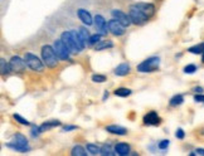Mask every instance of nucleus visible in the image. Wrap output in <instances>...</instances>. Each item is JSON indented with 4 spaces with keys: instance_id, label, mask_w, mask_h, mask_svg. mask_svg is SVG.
<instances>
[{
    "instance_id": "22",
    "label": "nucleus",
    "mask_w": 204,
    "mask_h": 156,
    "mask_svg": "<svg viewBox=\"0 0 204 156\" xmlns=\"http://www.w3.org/2000/svg\"><path fill=\"white\" fill-rule=\"evenodd\" d=\"M72 155L73 156H86L87 155V151L85 150V147L77 145V146H75V147L72 149Z\"/></svg>"
},
{
    "instance_id": "3",
    "label": "nucleus",
    "mask_w": 204,
    "mask_h": 156,
    "mask_svg": "<svg viewBox=\"0 0 204 156\" xmlns=\"http://www.w3.org/2000/svg\"><path fill=\"white\" fill-rule=\"evenodd\" d=\"M159 64H160V58L159 57H150L149 59H146L144 62H141L139 66H137V71L139 72H153L155 69L159 68Z\"/></svg>"
},
{
    "instance_id": "29",
    "label": "nucleus",
    "mask_w": 204,
    "mask_h": 156,
    "mask_svg": "<svg viewBox=\"0 0 204 156\" xmlns=\"http://www.w3.org/2000/svg\"><path fill=\"white\" fill-rule=\"evenodd\" d=\"M80 33H81V35H82V38L85 39V42L86 43H88V41H89V38H91V35H89V32L85 28V27H81L80 28V30H78Z\"/></svg>"
},
{
    "instance_id": "1",
    "label": "nucleus",
    "mask_w": 204,
    "mask_h": 156,
    "mask_svg": "<svg viewBox=\"0 0 204 156\" xmlns=\"http://www.w3.org/2000/svg\"><path fill=\"white\" fill-rule=\"evenodd\" d=\"M42 58H43V62L47 67H55L58 63V55L55 53L54 48L50 46H43L42 48Z\"/></svg>"
},
{
    "instance_id": "9",
    "label": "nucleus",
    "mask_w": 204,
    "mask_h": 156,
    "mask_svg": "<svg viewBox=\"0 0 204 156\" xmlns=\"http://www.w3.org/2000/svg\"><path fill=\"white\" fill-rule=\"evenodd\" d=\"M107 27H108V30L112 33L114 35H122L125 33V27L117 20V19H111L107 23Z\"/></svg>"
},
{
    "instance_id": "12",
    "label": "nucleus",
    "mask_w": 204,
    "mask_h": 156,
    "mask_svg": "<svg viewBox=\"0 0 204 156\" xmlns=\"http://www.w3.org/2000/svg\"><path fill=\"white\" fill-rule=\"evenodd\" d=\"M95 25H96V29L100 34H102V35L107 34L108 27H107V23H106L105 18L102 15H96L95 16Z\"/></svg>"
},
{
    "instance_id": "21",
    "label": "nucleus",
    "mask_w": 204,
    "mask_h": 156,
    "mask_svg": "<svg viewBox=\"0 0 204 156\" xmlns=\"http://www.w3.org/2000/svg\"><path fill=\"white\" fill-rule=\"evenodd\" d=\"M0 66H2V68H0V72H2V74H3V76L8 74V73L11 71L10 64H9V63H7V61L4 59V58H2V59H0Z\"/></svg>"
},
{
    "instance_id": "15",
    "label": "nucleus",
    "mask_w": 204,
    "mask_h": 156,
    "mask_svg": "<svg viewBox=\"0 0 204 156\" xmlns=\"http://www.w3.org/2000/svg\"><path fill=\"white\" fill-rule=\"evenodd\" d=\"M71 33H72V35H73V39H75V43H76L78 50H80V52L83 50V48H85V46H86V42H85V39L82 38L81 33L77 32V30H71Z\"/></svg>"
},
{
    "instance_id": "14",
    "label": "nucleus",
    "mask_w": 204,
    "mask_h": 156,
    "mask_svg": "<svg viewBox=\"0 0 204 156\" xmlns=\"http://www.w3.org/2000/svg\"><path fill=\"white\" fill-rule=\"evenodd\" d=\"M77 15H78V18L81 19V22H82L83 24H86V25H91L92 23H93L91 14H89L87 10H85V9H78Z\"/></svg>"
},
{
    "instance_id": "25",
    "label": "nucleus",
    "mask_w": 204,
    "mask_h": 156,
    "mask_svg": "<svg viewBox=\"0 0 204 156\" xmlns=\"http://www.w3.org/2000/svg\"><path fill=\"white\" fill-rule=\"evenodd\" d=\"M116 154V151L112 150V147H111L110 145H105L101 147V155H108V156H114Z\"/></svg>"
},
{
    "instance_id": "2",
    "label": "nucleus",
    "mask_w": 204,
    "mask_h": 156,
    "mask_svg": "<svg viewBox=\"0 0 204 156\" xmlns=\"http://www.w3.org/2000/svg\"><path fill=\"white\" fill-rule=\"evenodd\" d=\"M7 147H10L13 150L24 152V151H27L29 149V145H28V140H27V137L24 135L16 133V135H14L13 140L7 144Z\"/></svg>"
},
{
    "instance_id": "19",
    "label": "nucleus",
    "mask_w": 204,
    "mask_h": 156,
    "mask_svg": "<svg viewBox=\"0 0 204 156\" xmlns=\"http://www.w3.org/2000/svg\"><path fill=\"white\" fill-rule=\"evenodd\" d=\"M127 73H130V66L127 63H121L115 69V74L116 76H126Z\"/></svg>"
},
{
    "instance_id": "11",
    "label": "nucleus",
    "mask_w": 204,
    "mask_h": 156,
    "mask_svg": "<svg viewBox=\"0 0 204 156\" xmlns=\"http://www.w3.org/2000/svg\"><path fill=\"white\" fill-rule=\"evenodd\" d=\"M112 16H115V19H117V20L125 27H130V24H131V18H130V15L127 16L125 13H122L121 10H112Z\"/></svg>"
},
{
    "instance_id": "27",
    "label": "nucleus",
    "mask_w": 204,
    "mask_h": 156,
    "mask_svg": "<svg viewBox=\"0 0 204 156\" xmlns=\"http://www.w3.org/2000/svg\"><path fill=\"white\" fill-rule=\"evenodd\" d=\"M101 35H102V34H100V33L91 35L89 41H88V44H89V46H96L98 42H101Z\"/></svg>"
},
{
    "instance_id": "31",
    "label": "nucleus",
    "mask_w": 204,
    "mask_h": 156,
    "mask_svg": "<svg viewBox=\"0 0 204 156\" xmlns=\"http://www.w3.org/2000/svg\"><path fill=\"white\" fill-rule=\"evenodd\" d=\"M92 81L96 83H103L106 81V77L103 74H93L92 76Z\"/></svg>"
},
{
    "instance_id": "4",
    "label": "nucleus",
    "mask_w": 204,
    "mask_h": 156,
    "mask_svg": "<svg viewBox=\"0 0 204 156\" xmlns=\"http://www.w3.org/2000/svg\"><path fill=\"white\" fill-rule=\"evenodd\" d=\"M24 59H25V62H27V64H28V67L30 69H33L35 72H42L43 71V68H44V64L43 63L44 62H42L35 54H33V53H25Z\"/></svg>"
},
{
    "instance_id": "8",
    "label": "nucleus",
    "mask_w": 204,
    "mask_h": 156,
    "mask_svg": "<svg viewBox=\"0 0 204 156\" xmlns=\"http://www.w3.org/2000/svg\"><path fill=\"white\" fill-rule=\"evenodd\" d=\"M61 39H62V42L64 43V46L69 49L71 53H78V52H80L78 48H77V46H76V43H75V39H73V35H72L71 30H69V32L62 33Z\"/></svg>"
},
{
    "instance_id": "17",
    "label": "nucleus",
    "mask_w": 204,
    "mask_h": 156,
    "mask_svg": "<svg viewBox=\"0 0 204 156\" xmlns=\"http://www.w3.org/2000/svg\"><path fill=\"white\" fill-rule=\"evenodd\" d=\"M115 151H116V154L125 156V155H128L130 154V146L127 144H125V142H119L115 146Z\"/></svg>"
},
{
    "instance_id": "36",
    "label": "nucleus",
    "mask_w": 204,
    "mask_h": 156,
    "mask_svg": "<svg viewBox=\"0 0 204 156\" xmlns=\"http://www.w3.org/2000/svg\"><path fill=\"white\" fill-rule=\"evenodd\" d=\"M73 130H77V126H75V125H66L63 127V131H73Z\"/></svg>"
},
{
    "instance_id": "13",
    "label": "nucleus",
    "mask_w": 204,
    "mask_h": 156,
    "mask_svg": "<svg viewBox=\"0 0 204 156\" xmlns=\"http://www.w3.org/2000/svg\"><path fill=\"white\" fill-rule=\"evenodd\" d=\"M144 124L145 125H150V126H156L160 124V119H159V116L156 112L151 111L149 113H146L144 116Z\"/></svg>"
},
{
    "instance_id": "10",
    "label": "nucleus",
    "mask_w": 204,
    "mask_h": 156,
    "mask_svg": "<svg viewBox=\"0 0 204 156\" xmlns=\"http://www.w3.org/2000/svg\"><path fill=\"white\" fill-rule=\"evenodd\" d=\"M135 6L141 13H144L147 18H151L155 14V6H154V4H150V3H139V4H135Z\"/></svg>"
},
{
    "instance_id": "40",
    "label": "nucleus",
    "mask_w": 204,
    "mask_h": 156,
    "mask_svg": "<svg viewBox=\"0 0 204 156\" xmlns=\"http://www.w3.org/2000/svg\"><path fill=\"white\" fill-rule=\"evenodd\" d=\"M202 62L204 63V52H203V57H202Z\"/></svg>"
},
{
    "instance_id": "37",
    "label": "nucleus",
    "mask_w": 204,
    "mask_h": 156,
    "mask_svg": "<svg viewBox=\"0 0 204 156\" xmlns=\"http://www.w3.org/2000/svg\"><path fill=\"white\" fill-rule=\"evenodd\" d=\"M39 133H41V130H39L38 126H34V127L32 128V135H33V136H38Z\"/></svg>"
},
{
    "instance_id": "32",
    "label": "nucleus",
    "mask_w": 204,
    "mask_h": 156,
    "mask_svg": "<svg viewBox=\"0 0 204 156\" xmlns=\"http://www.w3.org/2000/svg\"><path fill=\"white\" fill-rule=\"evenodd\" d=\"M195 71H197V66L195 64H188L187 67L184 68V73H188V74L189 73H194Z\"/></svg>"
},
{
    "instance_id": "30",
    "label": "nucleus",
    "mask_w": 204,
    "mask_h": 156,
    "mask_svg": "<svg viewBox=\"0 0 204 156\" xmlns=\"http://www.w3.org/2000/svg\"><path fill=\"white\" fill-rule=\"evenodd\" d=\"M14 119H15V121H18V122H19V124H22V125H25V126H29V125H30L28 120H25V119H24L23 116L18 115V113H15V115H14Z\"/></svg>"
},
{
    "instance_id": "18",
    "label": "nucleus",
    "mask_w": 204,
    "mask_h": 156,
    "mask_svg": "<svg viewBox=\"0 0 204 156\" xmlns=\"http://www.w3.org/2000/svg\"><path fill=\"white\" fill-rule=\"evenodd\" d=\"M57 126H61V122L58 120H52V121H47V122L42 124L39 126V130H41V132H44L46 130H49L52 127H57Z\"/></svg>"
},
{
    "instance_id": "24",
    "label": "nucleus",
    "mask_w": 204,
    "mask_h": 156,
    "mask_svg": "<svg viewBox=\"0 0 204 156\" xmlns=\"http://www.w3.org/2000/svg\"><path fill=\"white\" fill-rule=\"evenodd\" d=\"M86 149H87V152H89L91 155H98V154H101V149H98L93 144H87Z\"/></svg>"
},
{
    "instance_id": "23",
    "label": "nucleus",
    "mask_w": 204,
    "mask_h": 156,
    "mask_svg": "<svg viewBox=\"0 0 204 156\" xmlns=\"http://www.w3.org/2000/svg\"><path fill=\"white\" fill-rule=\"evenodd\" d=\"M183 101H184V98H183V96L181 94H176V96H174L173 98L170 100V106H173V107H176V106H179V105H181L183 103Z\"/></svg>"
},
{
    "instance_id": "26",
    "label": "nucleus",
    "mask_w": 204,
    "mask_h": 156,
    "mask_svg": "<svg viewBox=\"0 0 204 156\" xmlns=\"http://www.w3.org/2000/svg\"><path fill=\"white\" fill-rule=\"evenodd\" d=\"M189 52L194 53V54H203V52H204V43H200V44H197V46L189 48Z\"/></svg>"
},
{
    "instance_id": "33",
    "label": "nucleus",
    "mask_w": 204,
    "mask_h": 156,
    "mask_svg": "<svg viewBox=\"0 0 204 156\" xmlns=\"http://www.w3.org/2000/svg\"><path fill=\"white\" fill-rule=\"evenodd\" d=\"M169 145H170V141H169V140H163V141L159 142V149H161V150H166Z\"/></svg>"
},
{
    "instance_id": "35",
    "label": "nucleus",
    "mask_w": 204,
    "mask_h": 156,
    "mask_svg": "<svg viewBox=\"0 0 204 156\" xmlns=\"http://www.w3.org/2000/svg\"><path fill=\"white\" fill-rule=\"evenodd\" d=\"M194 101H195V102H202V103H204V94H200V93L195 94V96H194Z\"/></svg>"
},
{
    "instance_id": "28",
    "label": "nucleus",
    "mask_w": 204,
    "mask_h": 156,
    "mask_svg": "<svg viewBox=\"0 0 204 156\" xmlns=\"http://www.w3.org/2000/svg\"><path fill=\"white\" fill-rule=\"evenodd\" d=\"M115 94L119 97H127V96L131 94V91L127 89V88H119L115 91Z\"/></svg>"
},
{
    "instance_id": "6",
    "label": "nucleus",
    "mask_w": 204,
    "mask_h": 156,
    "mask_svg": "<svg viewBox=\"0 0 204 156\" xmlns=\"http://www.w3.org/2000/svg\"><path fill=\"white\" fill-rule=\"evenodd\" d=\"M53 48L57 53L58 58L62 61H67L69 58V49L64 46V43L62 42V39H57V41H54V44H53Z\"/></svg>"
},
{
    "instance_id": "16",
    "label": "nucleus",
    "mask_w": 204,
    "mask_h": 156,
    "mask_svg": "<svg viewBox=\"0 0 204 156\" xmlns=\"http://www.w3.org/2000/svg\"><path fill=\"white\" fill-rule=\"evenodd\" d=\"M106 130L110 132V133H115V135H126L127 133V130L122 126H117V125H110L106 127Z\"/></svg>"
},
{
    "instance_id": "38",
    "label": "nucleus",
    "mask_w": 204,
    "mask_h": 156,
    "mask_svg": "<svg viewBox=\"0 0 204 156\" xmlns=\"http://www.w3.org/2000/svg\"><path fill=\"white\" fill-rule=\"evenodd\" d=\"M190 155H203L204 156V149H197L194 152H192Z\"/></svg>"
},
{
    "instance_id": "34",
    "label": "nucleus",
    "mask_w": 204,
    "mask_h": 156,
    "mask_svg": "<svg viewBox=\"0 0 204 156\" xmlns=\"http://www.w3.org/2000/svg\"><path fill=\"white\" fill-rule=\"evenodd\" d=\"M175 136H176V137H178L179 140H183V139L185 137V132H184L181 128H178L176 132H175Z\"/></svg>"
},
{
    "instance_id": "7",
    "label": "nucleus",
    "mask_w": 204,
    "mask_h": 156,
    "mask_svg": "<svg viewBox=\"0 0 204 156\" xmlns=\"http://www.w3.org/2000/svg\"><path fill=\"white\" fill-rule=\"evenodd\" d=\"M9 64H10L11 72H14V73H23L25 71V67L28 66L25 59H22V58L18 57V55L11 57V59L9 61Z\"/></svg>"
},
{
    "instance_id": "20",
    "label": "nucleus",
    "mask_w": 204,
    "mask_h": 156,
    "mask_svg": "<svg viewBox=\"0 0 204 156\" xmlns=\"http://www.w3.org/2000/svg\"><path fill=\"white\" fill-rule=\"evenodd\" d=\"M114 47V43L111 41H103V42H98L96 46H95V49L96 50H102V49H107V48H112Z\"/></svg>"
},
{
    "instance_id": "5",
    "label": "nucleus",
    "mask_w": 204,
    "mask_h": 156,
    "mask_svg": "<svg viewBox=\"0 0 204 156\" xmlns=\"http://www.w3.org/2000/svg\"><path fill=\"white\" fill-rule=\"evenodd\" d=\"M130 18H131V22H132L134 24H136V25H142V24H145V23L147 22V19H149L144 13H141L135 5H132L131 9H130Z\"/></svg>"
},
{
    "instance_id": "39",
    "label": "nucleus",
    "mask_w": 204,
    "mask_h": 156,
    "mask_svg": "<svg viewBox=\"0 0 204 156\" xmlns=\"http://www.w3.org/2000/svg\"><path fill=\"white\" fill-rule=\"evenodd\" d=\"M194 91H195L197 93H202V92H203V88H202V87H195Z\"/></svg>"
}]
</instances>
